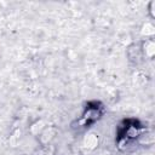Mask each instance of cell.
<instances>
[{"mask_svg": "<svg viewBox=\"0 0 155 155\" xmlns=\"http://www.w3.org/2000/svg\"><path fill=\"white\" fill-rule=\"evenodd\" d=\"M103 114H104V108L99 102L87 103L78 124L81 127H87V126L94 124L96 121H98L103 116Z\"/></svg>", "mask_w": 155, "mask_h": 155, "instance_id": "1", "label": "cell"}, {"mask_svg": "<svg viewBox=\"0 0 155 155\" xmlns=\"http://www.w3.org/2000/svg\"><path fill=\"white\" fill-rule=\"evenodd\" d=\"M138 142L143 145H151L154 143V133L150 131H143L139 136H138Z\"/></svg>", "mask_w": 155, "mask_h": 155, "instance_id": "8", "label": "cell"}, {"mask_svg": "<svg viewBox=\"0 0 155 155\" xmlns=\"http://www.w3.org/2000/svg\"><path fill=\"white\" fill-rule=\"evenodd\" d=\"M154 6H155V1L153 0V1H150L149 5H148V12L150 13V17H151V18L155 17V13H154Z\"/></svg>", "mask_w": 155, "mask_h": 155, "instance_id": "11", "label": "cell"}, {"mask_svg": "<svg viewBox=\"0 0 155 155\" xmlns=\"http://www.w3.org/2000/svg\"><path fill=\"white\" fill-rule=\"evenodd\" d=\"M21 137H22V131H21L19 128H15V130L11 132L10 138H8V143H10V145H12V147H17L18 143H19V140H21Z\"/></svg>", "mask_w": 155, "mask_h": 155, "instance_id": "9", "label": "cell"}, {"mask_svg": "<svg viewBox=\"0 0 155 155\" xmlns=\"http://www.w3.org/2000/svg\"><path fill=\"white\" fill-rule=\"evenodd\" d=\"M140 52L144 57L147 58H153L154 54H155V42L153 39H145L143 42H142V46H140Z\"/></svg>", "mask_w": 155, "mask_h": 155, "instance_id": "4", "label": "cell"}, {"mask_svg": "<svg viewBox=\"0 0 155 155\" xmlns=\"http://www.w3.org/2000/svg\"><path fill=\"white\" fill-rule=\"evenodd\" d=\"M46 127V122L45 120L42 119H39L36 121H34L30 126H29V132L33 134V136H39L41 133V131Z\"/></svg>", "mask_w": 155, "mask_h": 155, "instance_id": "5", "label": "cell"}, {"mask_svg": "<svg viewBox=\"0 0 155 155\" xmlns=\"http://www.w3.org/2000/svg\"><path fill=\"white\" fill-rule=\"evenodd\" d=\"M98 144H99V137H98L96 133H93V132L87 133V134L84 137V139H82V145H84V148H85L86 150H90V151L96 150L97 147H98Z\"/></svg>", "mask_w": 155, "mask_h": 155, "instance_id": "3", "label": "cell"}, {"mask_svg": "<svg viewBox=\"0 0 155 155\" xmlns=\"http://www.w3.org/2000/svg\"><path fill=\"white\" fill-rule=\"evenodd\" d=\"M140 34L143 36H145V39H151L153 35L155 34V27L151 22H145L143 23L142 28H140Z\"/></svg>", "mask_w": 155, "mask_h": 155, "instance_id": "7", "label": "cell"}, {"mask_svg": "<svg viewBox=\"0 0 155 155\" xmlns=\"http://www.w3.org/2000/svg\"><path fill=\"white\" fill-rule=\"evenodd\" d=\"M54 154V147L52 144L48 145H40L36 155H53Z\"/></svg>", "mask_w": 155, "mask_h": 155, "instance_id": "10", "label": "cell"}, {"mask_svg": "<svg viewBox=\"0 0 155 155\" xmlns=\"http://www.w3.org/2000/svg\"><path fill=\"white\" fill-rule=\"evenodd\" d=\"M94 155H111V153L109 151V150H99L97 154H94Z\"/></svg>", "mask_w": 155, "mask_h": 155, "instance_id": "12", "label": "cell"}, {"mask_svg": "<svg viewBox=\"0 0 155 155\" xmlns=\"http://www.w3.org/2000/svg\"><path fill=\"white\" fill-rule=\"evenodd\" d=\"M127 56H128V59L131 62H134V63H138L142 58V52H140V47L138 46H131L128 50H127Z\"/></svg>", "mask_w": 155, "mask_h": 155, "instance_id": "6", "label": "cell"}, {"mask_svg": "<svg viewBox=\"0 0 155 155\" xmlns=\"http://www.w3.org/2000/svg\"><path fill=\"white\" fill-rule=\"evenodd\" d=\"M58 128L56 126H46L41 133L38 136V142L40 145H48L52 144V142L54 140V138L58 134Z\"/></svg>", "mask_w": 155, "mask_h": 155, "instance_id": "2", "label": "cell"}]
</instances>
